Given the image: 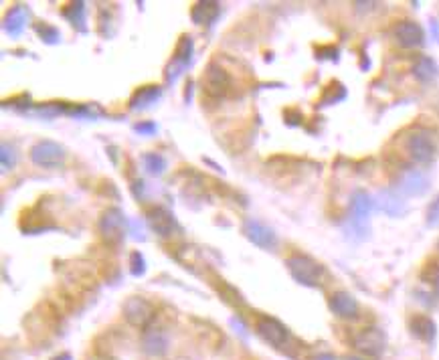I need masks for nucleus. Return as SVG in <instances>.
<instances>
[{
  "instance_id": "nucleus-1",
  "label": "nucleus",
  "mask_w": 439,
  "mask_h": 360,
  "mask_svg": "<svg viewBox=\"0 0 439 360\" xmlns=\"http://www.w3.org/2000/svg\"><path fill=\"white\" fill-rule=\"evenodd\" d=\"M292 278L302 284V286H310V288H318L324 280V269L320 263H316L312 257L308 255H302V253H295L292 257H288L286 261Z\"/></svg>"
},
{
  "instance_id": "nucleus-2",
  "label": "nucleus",
  "mask_w": 439,
  "mask_h": 360,
  "mask_svg": "<svg viewBox=\"0 0 439 360\" xmlns=\"http://www.w3.org/2000/svg\"><path fill=\"white\" fill-rule=\"evenodd\" d=\"M405 150L409 154V158L417 164H429L434 162L436 154H438V146L436 138L429 130H413L407 138H405Z\"/></svg>"
},
{
  "instance_id": "nucleus-3",
  "label": "nucleus",
  "mask_w": 439,
  "mask_h": 360,
  "mask_svg": "<svg viewBox=\"0 0 439 360\" xmlns=\"http://www.w3.org/2000/svg\"><path fill=\"white\" fill-rule=\"evenodd\" d=\"M231 85H233L231 75L225 67H221L219 63H211L205 69V75H203L205 95H209L213 100H221V98H225L231 91Z\"/></svg>"
},
{
  "instance_id": "nucleus-4",
  "label": "nucleus",
  "mask_w": 439,
  "mask_h": 360,
  "mask_svg": "<svg viewBox=\"0 0 439 360\" xmlns=\"http://www.w3.org/2000/svg\"><path fill=\"white\" fill-rule=\"evenodd\" d=\"M31 160L41 168H61L65 162V148L51 140H41L31 148Z\"/></svg>"
},
{
  "instance_id": "nucleus-5",
  "label": "nucleus",
  "mask_w": 439,
  "mask_h": 360,
  "mask_svg": "<svg viewBox=\"0 0 439 360\" xmlns=\"http://www.w3.org/2000/svg\"><path fill=\"white\" fill-rule=\"evenodd\" d=\"M100 233L106 243L117 245L126 237V216L120 209H108L100 218Z\"/></svg>"
},
{
  "instance_id": "nucleus-6",
  "label": "nucleus",
  "mask_w": 439,
  "mask_h": 360,
  "mask_svg": "<svg viewBox=\"0 0 439 360\" xmlns=\"http://www.w3.org/2000/svg\"><path fill=\"white\" fill-rule=\"evenodd\" d=\"M124 316L132 326L144 328L154 318V306L142 295H132L124 304Z\"/></svg>"
},
{
  "instance_id": "nucleus-7",
  "label": "nucleus",
  "mask_w": 439,
  "mask_h": 360,
  "mask_svg": "<svg viewBox=\"0 0 439 360\" xmlns=\"http://www.w3.org/2000/svg\"><path fill=\"white\" fill-rule=\"evenodd\" d=\"M257 332L265 342H269L275 348H284L286 342L290 340L288 328L271 316H259L257 318Z\"/></svg>"
},
{
  "instance_id": "nucleus-8",
  "label": "nucleus",
  "mask_w": 439,
  "mask_h": 360,
  "mask_svg": "<svg viewBox=\"0 0 439 360\" xmlns=\"http://www.w3.org/2000/svg\"><path fill=\"white\" fill-rule=\"evenodd\" d=\"M146 223L156 235H160L164 239L172 237L179 231L177 218L170 215L166 209H162V207H150L146 211Z\"/></svg>"
},
{
  "instance_id": "nucleus-9",
  "label": "nucleus",
  "mask_w": 439,
  "mask_h": 360,
  "mask_svg": "<svg viewBox=\"0 0 439 360\" xmlns=\"http://www.w3.org/2000/svg\"><path fill=\"white\" fill-rule=\"evenodd\" d=\"M192 49H194L192 38L188 35L181 36V41H179V45H177V51H175V59H172L170 65L166 67V81H168V83L177 81L179 75L190 65V61H192Z\"/></svg>"
},
{
  "instance_id": "nucleus-10",
  "label": "nucleus",
  "mask_w": 439,
  "mask_h": 360,
  "mask_svg": "<svg viewBox=\"0 0 439 360\" xmlns=\"http://www.w3.org/2000/svg\"><path fill=\"white\" fill-rule=\"evenodd\" d=\"M370 209H372V199L368 196V192L357 190L352 194V203H350V211H352L350 223H352V229L357 233H361V237L366 235V223H368Z\"/></svg>"
},
{
  "instance_id": "nucleus-11",
  "label": "nucleus",
  "mask_w": 439,
  "mask_h": 360,
  "mask_svg": "<svg viewBox=\"0 0 439 360\" xmlns=\"http://www.w3.org/2000/svg\"><path fill=\"white\" fill-rule=\"evenodd\" d=\"M243 233H245V237H247L254 245L261 247V249H273V247L278 245L275 233H273L267 225L259 223L256 218H247V221L243 223Z\"/></svg>"
},
{
  "instance_id": "nucleus-12",
  "label": "nucleus",
  "mask_w": 439,
  "mask_h": 360,
  "mask_svg": "<svg viewBox=\"0 0 439 360\" xmlns=\"http://www.w3.org/2000/svg\"><path fill=\"white\" fill-rule=\"evenodd\" d=\"M385 334L379 328H365L363 332H359L354 336V346L357 350H361L366 357H379L385 350Z\"/></svg>"
},
{
  "instance_id": "nucleus-13",
  "label": "nucleus",
  "mask_w": 439,
  "mask_h": 360,
  "mask_svg": "<svg viewBox=\"0 0 439 360\" xmlns=\"http://www.w3.org/2000/svg\"><path fill=\"white\" fill-rule=\"evenodd\" d=\"M395 38L403 47L415 49V47H421L425 43V31L421 29V25H417L413 21H403L395 27Z\"/></svg>"
},
{
  "instance_id": "nucleus-14",
  "label": "nucleus",
  "mask_w": 439,
  "mask_h": 360,
  "mask_svg": "<svg viewBox=\"0 0 439 360\" xmlns=\"http://www.w3.org/2000/svg\"><path fill=\"white\" fill-rule=\"evenodd\" d=\"M330 310L338 316V318H344V320H352L359 316V304L357 300L346 293V291H336L332 293L330 297Z\"/></svg>"
},
{
  "instance_id": "nucleus-15",
  "label": "nucleus",
  "mask_w": 439,
  "mask_h": 360,
  "mask_svg": "<svg viewBox=\"0 0 439 360\" xmlns=\"http://www.w3.org/2000/svg\"><path fill=\"white\" fill-rule=\"evenodd\" d=\"M29 16H31V12H29V8H27L25 4L12 6V8L8 10L6 19H4V31H6V35H21V33L25 31L27 23H29Z\"/></svg>"
},
{
  "instance_id": "nucleus-16",
  "label": "nucleus",
  "mask_w": 439,
  "mask_h": 360,
  "mask_svg": "<svg viewBox=\"0 0 439 360\" xmlns=\"http://www.w3.org/2000/svg\"><path fill=\"white\" fill-rule=\"evenodd\" d=\"M221 14L219 2H196L190 10V19L194 21V25L207 27L213 25Z\"/></svg>"
},
{
  "instance_id": "nucleus-17",
  "label": "nucleus",
  "mask_w": 439,
  "mask_h": 360,
  "mask_svg": "<svg viewBox=\"0 0 439 360\" xmlns=\"http://www.w3.org/2000/svg\"><path fill=\"white\" fill-rule=\"evenodd\" d=\"M160 98H162V87H158V85H144V87L136 89L134 95L130 98V109H134V111L146 109L152 104H156Z\"/></svg>"
},
{
  "instance_id": "nucleus-18",
  "label": "nucleus",
  "mask_w": 439,
  "mask_h": 360,
  "mask_svg": "<svg viewBox=\"0 0 439 360\" xmlns=\"http://www.w3.org/2000/svg\"><path fill=\"white\" fill-rule=\"evenodd\" d=\"M142 348L150 357H162L168 350V336L162 330H146L142 338Z\"/></svg>"
},
{
  "instance_id": "nucleus-19",
  "label": "nucleus",
  "mask_w": 439,
  "mask_h": 360,
  "mask_svg": "<svg viewBox=\"0 0 439 360\" xmlns=\"http://www.w3.org/2000/svg\"><path fill=\"white\" fill-rule=\"evenodd\" d=\"M427 188H429V179L421 170H409L401 180V190L409 196L425 194Z\"/></svg>"
},
{
  "instance_id": "nucleus-20",
  "label": "nucleus",
  "mask_w": 439,
  "mask_h": 360,
  "mask_svg": "<svg viewBox=\"0 0 439 360\" xmlns=\"http://www.w3.org/2000/svg\"><path fill=\"white\" fill-rule=\"evenodd\" d=\"M376 205H379L381 211H385L387 215L391 216L403 215L405 209H407V207H405V201H403L395 190H383V192L376 196Z\"/></svg>"
},
{
  "instance_id": "nucleus-21",
  "label": "nucleus",
  "mask_w": 439,
  "mask_h": 360,
  "mask_svg": "<svg viewBox=\"0 0 439 360\" xmlns=\"http://www.w3.org/2000/svg\"><path fill=\"white\" fill-rule=\"evenodd\" d=\"M409 326H411V332H413L419 340L431 342V340L436 338V324H434L427 316H415Z\"/></svg>"
},
{
  "instance_id": "nucleus-22",
  "label": "nucleus",
  "mask_w": 439,
  "mask_h": 360,
  "mask_svg": "<svg viewBox=\"0 0 439 360\" xmlns=\"http://www.w3.org/2000/svg\"><path fill=\"white\" fill-rule=\"evenodd\" d=\"M63 16L74 25L79 27L81 31H85L83 23H85V2H71L63 8Z\"/></svg>"
},
{
  "instance_id": "nucleus-23",
  "label": "nucleus",
  "mask_w": 439,
  "mask_h": 360,
  "mask_svg": "<svg viewBox=\"0 0 439 360\" xmlns=\"http://www.w3.org/2000/svg\"><path fill=\"white\" fill-rule=\"evenodd\" d=\"M413 73L419 81H431L438 75V65L429 57H421L417 65L413 67Z\"/></svg>"
},
{
  "instance_id": "nucleus-24",
  "label": "nucleus",
  "mask_w": 439,
  "mask_h": 360,
  "mask_svg": "<svg viewBox=\"0 0 439 360\" xmlns=\"http://www.w3.org/2000/svg\"><path fill=\"white\" fill-rule=\"evenodd\" d=\"M142 160H144V166H146V170L150 175H162L164 170H166V160H164V156L162 154H156V152H148L142 156Z\"/></svg>"
},
{
  "instance_id": "nucleus-25",
  "label": "nucleus",
  "mask_w": 439,
  "mask_h": 360,
  "mask_svg": "<svg viewBox=\"0 0 439 360\" xmlns=\"http://www.w3.org/2000/svg\"><path fill=\"white\" fill-rule=\"evenodd\" d=\"M0 162H2V170L14 168L16 162H19V152H16V148L12 144H8V142H2V146H0Z\"/></svg>"
},
{
  "instance_id": "nucleus-26",
  "label": "nucleus",
  "mask_w": 439,
  "mask_h": 360,
  "mask_svg": "<svg viewBox=\"0 0 439 360\" xmlns=\"http://www.w3.org/2000/svg\"><path fill=\"white\" fill-rule=\"evenodd\" d=\"M35 31L41 35V38H43L45 43H51V45L59 43V38H61V33H59L55 27H49V25H37Z\"/></svg>"
},
{
  "instance_id": "nucleus-27",
  "label": "nucleus",
  "mask_w": 439,
  "mask_h": 360,
  "mask_svg": "<svg viewBox=\"0 0 439 360\" xmlns=\"http://www.w3.org/2000/svg\"><path fill=\"white\" fill-rule=\"evenodd\" d=\"M130 271H132V275H136V278L144 275V271H146V261H144V257H142V253L140 251H134L130 255Z\"/></svg>"
},
{
  "instance_id": "nucleus-28",
  "label": "nucleus",
  "mask_w": 439,
  "mask_h": 360,
  "mask_svg": "<svg viewBox=\"0 0 439 360\" xmlns=\"http://www.w3.org/2000/svg\"><path fill=\"white\" fill-rule=\"evenodd\" d=\"M421 280L427 282V284H439V265L438 263H429L423 273H421Z\"/></svg>"
},
{
  "instance_id": "nucleus-29",
  "label": "nucleus",
  "mask_w": 439,
  "mask_h": 360,
  "mask_svg": "<svg viewBox=\"0 0 439 360\" xmlns=\"http://www.w3.org/2000/svg\"><path fill=\"white\" fill-rule=\"evenodd\" d=\"M427 225L429 227H439V196L427 209Z\"/></svg>"
},
{
  "instance_id": "nucleus-30",
  "label": "nucleus",
  "mask_w": 439,
  "mask_h": 360,
  "mask_svg": "<svg viewBox=\"0 0 439 360\" xmlns=\"http://www.w3.org/2000/svg\"><path fill=\"white\" fill-rule=\"evenodd\" d=\"M134 130H136L138 134H142V136H152V134H156L158 126H156L154 122H138V124L134 126Z\"/></svg>"
},
{
  "instance_id": "nucleus-31",
  "label": "nucleus",
  "mask_w": 439,
  "mask_h": 360,
  "mask_svg": "<svg viewBox=\"0 0 439 360\" xmlns=\"http://www.w3.org/2000/svg\"><path fill=\"white\" fill-rule=\"evenodd\" d=\"M431 31H434V36L439 38V21H436V23L431 25Z\"/></svg>"
},
{
  "instance_id": "nucleus-32",
  "label": "nucleus",
  "mask_w": 439,
  "mask_h": 360,
  "mask_svg": "<svg viewBox=\"0 0 439 360\" xmlns=\"http://www.w3.org/2000/svg\"><path fill=\"white\" fill-rule=\"evenodd\" d=\"M53 360H71V357L69 355H61V357H55Z\"/></svg>"
},
{
  "instance_id": "nucleus-33",
  "label": "nucleus",
  "mask_w": 439,
  "mask_h": 360,
  "mask_svg": "<svg viewBox=\"0 0 439 360\" xmlns=\"http://www.w3.org/2000/svg\"><path fill=\"white\" fill-rule=\"evenodd\" d=\"M316 360H334V357H330V355H322V357H318Z\"/></svg>"
},
{
  "instance_id": "nucleus-34",
  "label": "nucleus",
  "mask_w": 439,
  "mask_h": 360,
  "mask_svg": "<svg viewBox=\"0 0 439 360\" xmlns=\"http://www.w3.org/2000/svg\"><path fill=\"white\" fill-rule=\"evenodd\" d=\"M352 360H357V359H352Z\"/></svg>"
}]
</instances>
